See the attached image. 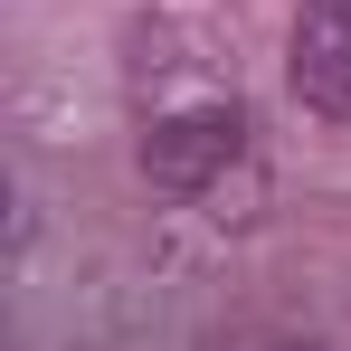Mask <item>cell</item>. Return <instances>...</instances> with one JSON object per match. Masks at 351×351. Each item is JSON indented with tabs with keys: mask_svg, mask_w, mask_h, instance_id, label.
I'll use <instances>...</instances> for the list:
<instances>
[{
	"mask_svg": "<svg viewBox=\"0 0 351 351\" xmlns=\"http://www.w3.org/2000/svg\"><path fill=\"white\" fill-rule=\"evenodd\" d=\"M237 143H247L237 95H190V105H162V114L143 123V180H152L162 199H190V190H209V180L237 162Z\"/></svg>",
	"mask_w": 351,
	"mask_h": 351,
	"instance_id": "obj_1",
	"label": "cell"
},
{
	"mask_svg": "<svg viewBox=\"0 0 351 351\" xmlns=\"http://www.w3.org/2000/svg\"><path fill=\"white\" fill-rule=\"evenodd\" d=\"M285 76H294V95H304V114L351 123V0H294Z\"/></svg>",
	"mask_w": 351,
	"mask_h": 351,
	"instance_id": "obj_2",
	"label": "cell"
},
{
	"mask_svg": "<svg viewBox=\"0 0 351 351\" xmlns=\"http://www.w3.org/2000/svg\"><path fill=\"white\" fill-rule=\"evenodd\" d=\"M285 351H313V342H285Z\"/></svg>",
	"mask_w": 351,
	"mask_h": 351,
	"instance_id": "obj_3",
	"label": "cell"
}]
</instances>
